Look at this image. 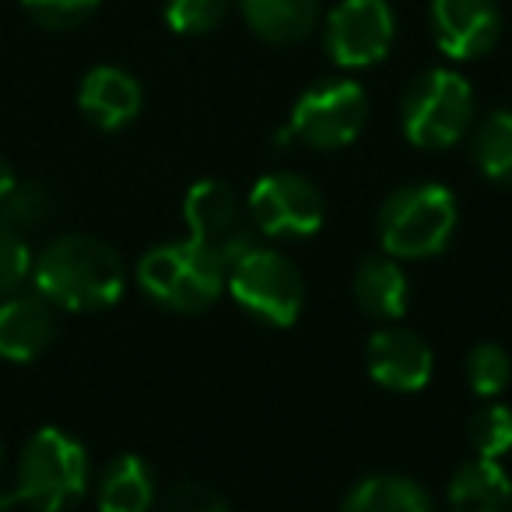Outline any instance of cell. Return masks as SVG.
<instances>
[{"label": "cell", "mask_w": 512, "mask_h": 512, "mask_svg": "<svg viewBox=\"0 0 512 512\" xmlns=\"http://www.w3.org/2000/svg\"><path fill=\"white\" fill-rule=\"evenodd\" d=\"M467 439L477 456L484 460H498L512 449V411L502 404H484L481 411L470 418Z\"/></svg>", "instance_id": "7402d4cb"}, {"label": "cell", "mask_w": 512, "mask_h": 512, "mask_svg": "<svg viewBox=\"0 0 512 512\" xmlns=\"http://www.w3.org/2000/svg\"><path fill=\"white\" fill-rule=\"evenodd\" d=\"M36 292L67 313H99L120 302L123 264L109 242L95 235H60L32 264Z\"/></svg>", "instance_id": "6da1fadb"}, {"label": "cell", "mask_w": 512, "mask_h": 512, "mask_svg": "<svg viewBox=\"0 0 512 512\" xmlns=\"http://www.w3.org/2000/svg\"><path fill=\"white\" fill-rule=\"evenodd\" d=\"M57 341V313L43 295H8L0 299V358L36 362Z\"/></svg>", "instance_id": "4fadbf2b"}, {"label": "cell", "mask_w": 512, "mask_h": 512, "mask_svg": "<svg viewBox=\"0 0 512 512\" xmlns=\"http://www.w3.org/2000/svg\"><path fill=\"white\" fill-rule=\"evenodd\" d=\"M397 18L386 0H341L323 25V46L337 67H372L390 53Z\"/></svg>", "instance_id": "9c48e42d"}, {"label": "cell", "mask_w": 512, "mask_h": 512, "mask_svg": "<svg viewBox=\"0 0 512 512\" xmlns=\"http://www.w3.org/2000/svg\"><path fill=\"white\" fill-rule=\"evenodd\" d=\"M365 120H369V95L358 81L348 78H330L302 92L292 113V137L302 144L320 151H334L351 144L362 134Z\"/></svg>", "instance_id": "52a82bcc"}, {"label": "cell", "mask_w": 512, "mask_h": 512, "mask_svg": "<svg viewBox=\"0 0 512 512\" xmlns=\"http://www.w3.org/2000/svg\"><path fill=\"white\" fill-rule=\"evenodd\" d=\"M249 221L278 239H306L323 225V197L295 172H271L249 190Z\"/></svg>", "instance_id": "30bf717a"}, {"label": "cell", "mask_w": 512, "mask_h": 512, "mask_svg": "<svg viewBox=\"0 0 512 512\" xmlns=\"http://www.w3.org/2000/svg\"><path fill=\"white\" fill-rule=\"evenodd\" d=\"M470 120H474V92L463 74L446 71V67L414 78L400 106L407 141L428 151L453 148L467 134Z\"/></svg>", "instance_id": "5b68a950"}, {"label": "cell", "mask_w": 512, "mask_h": 512, "mask_svg": "<svg viewBox=\"0 0 512 512\" xmlns=\"http://www.w3.org/2000/svg\"><path fill=\"white\" fill-rule=\"evenodd\" d=\"M432 32L449 60H477L502 36L498 0H432Z\"/></svg>", "instance_id": "8fae6325"}, {"label": "cell", "mask_w": 512, "mask_h": 512, "mask_svg": "<svg viewBox=\"0 0 512 512\" xmlns=\"http://www.w3.org/2000/svg\"><path fill=\"white\" fill-rule=\"evenodd\" d=\"M78 106L85 120L95 123L99 130H120L137 120L144 106V92L134 74H127L123 67L102 64L81 78Z\"/></svg>", "instance_id": "5bb4252c"}, {"label": "cell", "mask_w": 512, "mask_h": 512, "mask_svg": "<svg viewBox=\"0 0 512 512\" xmlns=\"http://www.w3.org/2000/svg\"><path fill=\"white\" fill-rule=\"evenodd\" d=\"M249 32L274 46H295L313 36L320 0H239Z\"/></svg>", "instance_id": "9a60e30c"}, {"label": "cell", "mask_w": 512, "mask_h": 512, "mask_svg": "<svg viewBox=\"0 0 512 512\" xmlns=\"http://www.w3.org/2000/svg\"><path fill=\"white\" fill-rule=\"evenodd\" d=\"M355 302L372 320H400L407 313V274L386 256H369L355 271Z\"/></svg>", "instance_id": "e0dca14e"}, {"label": "cell", "mask_w": 512, "mask_h": 512, "mask_svg": "<svg viewBox=\"0 0 512 512\" xmlns=\"http://www.w3.org/2000/svg\"><path fill=\"white\" fill-rule=\"evenodd\" d=\"M365 362H369V376L379 386L397 393H411L432 379V348L411 330H379L372 334L369 348H365Z\"/></svg>", "instance_id": "7c38bea8"}, {"label": "cell", "mask_w": 512, "mask_h": 512, "mask_svg": "<svg viewBox=\"0 0 512 512\" xmlns=\"http://www.w3.org/2000/svg\"><path fill=\"white\" fill-rule=\"evenodd\" d=\"M137 281L144 295L155 299L158 306L172 313H200L214 306V299L225 292L228 271L218 260L200 253L193 242H169L141 256Z\"/></svg>", "instance_id": "3957f363"}, {"label": "cell", "mask_w": 512, "mask_h": 512, "mask_svg": "<svg viewBox=\"0 0 512 512\" xmlns=\"http://www.w3.org/2000/svg\"><path fill=\"white\" fill-rule=\"evenodd\" d=\"M474 162L484 179L512 186V113L498 109L481 123L474 137Z\"/></svg>", "instance_id": "ffe728a7"}, {"label": "cell", "mask_w": 512, "mask_h": 512, "mask_svg": "<svg viewBox=\"0 0 512 512\" xmlns=\"http://www.w3.org/2000/svg\"><path fill=\"white\" fill-rule=\"evenodd\" d=\"M25 15L50 32H67L85 25L99 11V0H22Z\"/></svg>", "instance_id": "d4e9b609"}, {"label": "cell", "mask_w": 512, "mask_h": 512, "mask_svg": "<svg viewBox=\"0 0 512 512\" xmlns=\"http://www.w3.org/2000/svg\"><path fill=\"white\" fill-rule=\"evenodd\" d=\"M155 502V474L134 453L106 463L99 474V512H148Z\"/></svg>", "instance_id": "ac0fdd59"}, {"label": "cell", "mask_w": 512, "mask_h": 512, "mask_svg": "<svg viewBox=\"0 0 512 512\" xmlns=\"http://www.w3.org/2000/svg\"><path fill=\"white\" fill-rule=\"evenodd\" d=\"M162 512H232V509H228V502L214 488L197 481H183L165 495Z\"/></svg>", "instance_id": "4316f807"}, {"label": "cell", "mask_w": 512, "mask_h": 512, "mask_svg": "<svg viewBox=\"0 0 512 512\" xmlns=\"http://www.w3.org/2000/svg\"><path fill=\"white\" fill-rule=\"evenodd\" d=\"M0 456H4V449H0Z\"/></svg>", "instance_id": "f1b7e54d"}, {"label": "cell", "mask_w": 512, "mask_h": 512, "mask_svg": "<svg viewBox=\"0 0 512 512\" xmlns=\"http://www.w3.org/2000/svg\"><path fill=\"white\" fill-rule=\"evenodd\" d=\"M183 214L190 242L200 253L218 260L225 271L253 249V221L242 214L235 193L218 179H200L197 186H190Z\"/></svg>", "instance_id": "ba28073f"}, {"label": "cell", "mask_w": 512, "mask_h": 512, "mask_svg": "<svg viewBox=\"0 0 512 512\" xmlns=\"http://www.w3.org/2000/svg\"><path fill=\"white\" fill-rule=\"evenodd\" d=\"M228 15V0H165V22L179 36L214 32Z\"/></svg>", "instance_id": "cb8c5ba5"}, {"label": "cell", "mask_w": 512, "mask_h": 512, "mask_svg": "<svg viewBox=\"0 0 512 512\" xmlns=\"http://www.w3.org/2000/svg\"><path fill=\"white\" fill-rule=\"evenodd\" d=\"M512 379V358L498 344H477L467 355V383L477 397H498Z\"/></svg>", "instance_id": "603a6c76"}, {"label": "cell", "mask_w": 512, "mask_h": 512, "mask_svg": "<svg viewBox=\"0 0 512 512\" xmlns=\"http://www.w3.org/2000/svg\"><path fill=\"white\" fill-rule=\"evenodd\" d=\"M88 488V453L64 428H39L18 456L15 491L0 498V509L22 502L36 512H64Z\"/></svg>", "instance_id": "7a4b0ae2"}, {"label": "cell", "mask_w": 512, "mask_h": 512, "mask_svg": "<svg viewBox=\"0 0 512 512\" xmlns=\"http://www.w3.org/2000/svg\"><path fill=\"white\" fill-rule=\"evenodd\" d=\"M512 481L495 460L463 463L449 481V509L453 512H509Z\"/></svg>", "instance_id": "2e32d148"}, {"label": "cell", "mask_w": 512, "mask_h": 512, "mask_svg": "<svg viewBox=\"0 0 512 512\" xmlns=\"http://www.w3.org/2000/svg\"><path fill=\"white\" fill-rule=\"evenodd\" d=\"M344 512H435L428 491L411 477L379 474L355 484L344 502Z\"/></svg>", "instance_id": "d6986e66"}, {"label": "cell", "mask_w": 512, "mask_h": 512, "mask_svg": "<svg viewBox=\"0 0 512 512\" xmlns=\"http://www.w3.org/2000/svg\"><path fill=\"white\" fill-rule=\"evenodd\" d=\"M32 264H36V260H32L29 242L18 232L0 228V299L22 292V285L32 274Z\"/></svg>", "instance_id": "484cf974"}, {"label": "cell", "mask_w": 512, "mask_h": 512, "mask_svg": "<svg viewBox=\"0 0 512 512\" xmlns=\"http://www.w3.org/2000/svg\"><path fill=\"white\" fill-rule=\"evenodd\" d=\"M15 183H18V179H15V172H11V165L4 162V158H0V200H4L11 190H15Z\"/></svg>", "instance_id": "83f0119b"}, {"label": "cell", "mask_w": 512, "mask_h": 512, "mask_svg": "<svg viewBox=\"0 0 512 512\" xmlns=\"http://www.w3.org/2000/svg\"><path fill=\"white\" fill-rule=\"evenodd\" d=\"M456 228V200L439 183H414L397 190L379 214L386 253L397 260H421L439 253Z\"/></svg>", "instance_id": "277c9868"}, {"label": "cell", "mask_w": 512, "mask_h": 512, "mask_svg": "<svg viewBox=\"0 0 512 512\" xmlns=\"http://www.w3.org/2000/svg\"><path fill=\"white\" fill-rule=\"evenodd\" d=\"M228 292L232 299L256 320L271 327H292L306 302V285L302 274L288 256L274 249H249L228 267Z\"/></svg>", "instance_id": "8992f818"}, {"label": "cell", "mask_w": 512, "mask_h": 512, "mask_svg": "<svg viewBox=\"0 0 512 512\" xmlns=\"http://www.w3.org/2000/svg\"><path fill=\"white\" fill-rule=\"evenodd\" d=\"M53 197L43 183H15V190L0 200V228L8 232H32L50 218Z\"/></svg>", "instance_id": "44dd1931"}]
</instances>
